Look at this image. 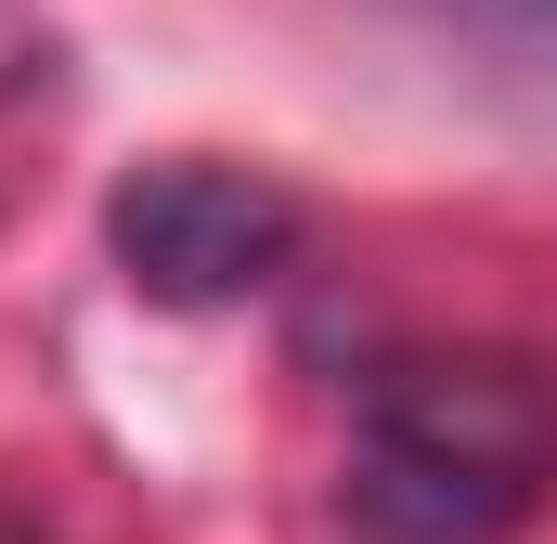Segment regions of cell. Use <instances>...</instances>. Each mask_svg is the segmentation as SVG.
I'll list each match as a JSON object with an SVG mask.
<instances>
[{"mask_svg":"<svg viewBox=\"0 0 557 544\" xmlns=\"http://www.w3.org/2000/svg\"><path fill=\"white\" fill-rule=\"evenodd\" d=\"M557 493V363L532 350H403L350 403L337 519L350 544H519Z\"/></svg>","mask_w":557,"mask_h":544,"instance_id":"6da1fadb","label":"cell"},{"mask_svg":"<svg viewBox=\"0 0 557 544\" xmlns=\"http://www.w3.org/2000/svg\"><path fill=\"white\" fill-rule=\"evenodd\" d=\"M298 195L273 169H234V156H143L104 195V260L131 272L156 311H234L298 260Z\"/></svg>","mask_w":557,"mask_h":544,"instance_id":"7a4b0ae2","label":"cell"}]
</instances>
